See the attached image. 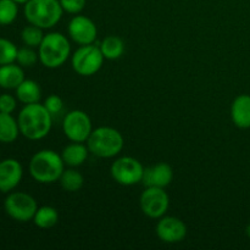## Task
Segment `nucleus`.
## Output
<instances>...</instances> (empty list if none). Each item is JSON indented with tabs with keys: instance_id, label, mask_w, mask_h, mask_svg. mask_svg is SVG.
Listing matches in <instances>:
<instances>
[{
	"instance_id": "f257e3e1",
	"label": "nucleus",
	"mask_w": 250,
	"mask_h": 250,
	"mask_svg": "<svg viewBox=\"0 0 250 250\" xmlns=\"http://www.w3.org/2000/svg\"><path fill=\"white\" fill-rule=\"evenodd\" d=\"M20 132L29 141H39L46 137L53 126V116L46 110L44 104H27L20 111L19 117Z\"/></svg>"
},
{
	"instance_id": "f03ea898",
	"label": "nucleus",
	"mask_w": 250,
	"mask_h": 250,
	"mask_svg": "<svg viewBox=\"0 0 250 250\" xmlns=\"http://www.w3.org/2000/svg\"><path fill=\"white\" fill-rule=\"evenodd\" d=\"M63 170L65 163L61 155L49 149L36 153L29 161V173L32 178L44 185L60 180Z\"/></svg>"
},
{
	"instance_id": "7ed1b4c3",
	"label": "nucleus",
	"mask_w": 250,
	"mask_h": 250,
	"mask_svg": "<svg viewBox=\"0 0 250 250\" xmlns=\"http://www.w3.org/2000/svg\"><path fill=\"white\" fill-rule=\"evenodd\" d=\"M89 153L102 159L115 158L124 149V137L112 127H98L87 139Z\"/></svg>"
},
{
	"instance_id": "20e7f679",
	"label": "nucleus",
	"mask_w": 250,
	"mask_h": 250,
	"mask_svg": "<svg viewBox=\"0 0 250 250\" xmlns=\"http://www.w3.org/2000/svg\"><path fill=\"white\" fill-rule=\"evenodd\" d=\"M60 0H29L24 4V17L29 24L42 29L53 28L62 17Z\"/></svg>"
},
{
	"instance_id": "39448f33",
	"label": "nucleus",
	"mask_w": 250,
	"mask_h": 250,
	"mask_svg": "<svg viewBox=\"0 0 250 250\" xmlns=\"http://www.w3.org/2000/svg\"><path fill=\"white\" fill-rule=\"evenodd\" d=\"M38 49L39 61L48 68H58L62 66L71 53L68 39L58 32L44 36Z\"/></svg>"
},
{
	"instance_id": "423d86ee",
	"label": "nucleus",
	"mask_w": 250,
	"mask_h": 250,
	"mask_svg": "<svg viewBox=\"0 0 250 250\" xmlns=\"http://www.w3.org/2000/svg\"><path fill=\"white\" fill-rule=\"evenodd\" d=\"M104 59L99 46L88 44V45H81L73 53L71 62L75 72L84 77H89L95 75L102 68Z\"/></svg>"
},
{
	"instance_id": "0eeeda50",
	"label": "nucleus",
	"mask_w": 250,
	"mask_h": 250,
	"mask_svg": "<svg viewBox=\"0 0 250 250\" xmlns=\"http://www.w3.org/2000/svg\"><path fill=\"white\" fill-rule=\"evenodd\" d=\"M6 214L19 222H28L33 220L38 210L36 199L23 192L10 193L4 202Z\"/></svg>"
},
{
	"instance_id": "6e6552de",
	"label": "nucleus",
	"mask_w": 250,
	"mask_h": 250,
	"mask_svg": "<svg viewBox=\"0 0 250 250\" xmlns=\"http://www.w3.org/2000/svg\"><path fill=\"white\" fill-rule=\"evenodd\" d=\"M112 178L121 186H133L143 180L144 167L137 159L124 156L114 161L110 168Z\"/></svg>"
},
{
	"instance_id": "1a4fd4ad",
	"label": "nucleus",
	"mask_w": 250,
	"mask_h": 250,
	"mask_svg": "<svg viewBox=\"0 0 250 250\" xmlns=\"http://www.w3.org/2000/svg\"><path fill=\"white\" fill-rule=\"evenodd\" d=\"M65 136L71 142L84 143L92 133V121L89 116L82 110H73L65 116L62 122Z\"/></svg>"
},
{
	"instance_id": "9d476101",
	"label": "nucleus",
	"mask_w": 250,
	"mask_h": 250,
	"mask_svg": "<svg viewBox=\"0 0 250 250\" xmlns=\"http://www.w3.org/2000/svg\"><path fill=\"white\" fill-rule=\"evenodd\" d=\"M141 209L150 219L165 216L170 205V198L164 188L148 187L141 195Z\"/></svg>"
},
{
	"instance_id": "9b49d317",
	"label": "nucleus",
	"mask_w": 250,
	"mask_h": 250,
	"mask_svg": "<svg viewBox=\"0 0 250 250\" xmlns=\"http://www.w3.org/2000/svg\"><path fill=\"white\" fill-rule=\"evenodd\" d=\"M68 34L75 43L80 45H88L95 42L98 29L92 20L87 16L77 15L68 23Z\"/></svg>"
},
{
	"instance_id": "f8f14e48",
	"label": "nucleus",
	"mask_w": 250,
	"mask_h": 250,
	"mask_svg": "<svg viewBox=\"0 0 250 250\" xmlns=\"http://www.w3.org/2000/svg\"><path fill=\"white\" fill-rule=\"evenodd\" d=\"M156 234L165 243H178L187 236V226L177 217L163 216L156 225Z\"/></svg>"
},
{
	"instance_id": "ddd939ff",
	"label": "nucleus",
	"mask_w": 250,
	"mask_h": 250,
	"mask_svg": "<svg viewBox=\"0 0 250 250\" xmlns=\"http://www.w3.org/2000/svg\"><path fill=\"white\" fill-rule=\"evenodd\" d=\"M23 176L22 166L16 159L0 161V192L9 193L20 185Z\"/></svg>"
},
{
	"instance_id": "4468645a",
	"label": "nucleus",
	"mask_w": 250,
	"mask_h": 250,
	"mask_svg": "<svg viewBox=\"0 0 250 250\" xmlns=\"http://www.w3.org/2000/svg\"><path fill=\"white\" fill-rule=\"evenodd\" d=\"M173 180V171L168 164L160 163L144 168L143 185L148 187L166 188Z\"/></svg>"
},
{
	"instance_id": "2eb2a0df",
	"label": "nucleus",
	"mask_w": 250,
	"mask_h": 250,
	"mask_svg": "<svg viewBox=\"0 0 250 250\" xmlns=\"http://www.w3.org/2000/svg\"><path fill=\"white\" fill-rule=\"evenodd\" d=\"M231 117L233 124L239 128L250 127V95H238L231 106Z\"/></svg>"
},
{
	"instance_id": "dca6fc26",
	"label": "nucleus",
	"mask_w": 250,
	"mask_h": 250,
	"mask_svg": "<svg viewBox=\"0 0 250 250\" xmlns=\"http://www.w3.org/2000/svg\"><path fill=\"white\" fill-rule=\"evenodd\" d=\"M24 81L22 66L7 63L0 66V87L4 89H16Z\"/></svg>"
},
{
	"instance_id": "f3484780",
	"label": "nucleus",
	"mask_w": 250,
	"mask_h": 250,
	"mask_svg": "<svg viewBox=\"0 0 250 250\" xmlns=\"http://www.w3.org/2000/svg\"><path fill=\"white\" fill-rule=\"evenodd\" d=\"M88 154H89L88 146H85L83 143L72 142L63 148L61 158H62L65 165L70 166V167H78L87 160Z\"/></svg>"
},
{
	"instance_id": "a211bd4d",
	"label": "nucleus",
	"mask_w": 250,
	"mask_h": 250,
	"mask_svg": "<svg viewBox=\"0 0 250 250\" xmlns=\"http://www.w3.org/2000/svg\"><path fill=\"white\" fill-rule=\"evenodd\" d=\"M15 90H16L17 99L24 105L36 104L41 100L42 90L36 81L24 80Z\"/></svg>"
},
{
	"instance_id": "6ab92c4d",
	"label": "nucleus",
	"mask_w": 250,
	"mask_h": 250,
	"mask_svg": "<svg viewBox=\"0 0 250 250\" xmlns=\"http://www.w3.org/2000/svg\"><path fill=\"white\" fill-rule=\"evenodd\" d=\"M20 132L19 122L12 117L11 114L0 112V142L1 143H12L17 139Z\"/></svg>"
},
{
	"instance_id": "aec40b11",
	"label": "nucleus",
	"mask_w": 250,
	"mask_h": 250,
	"mask_svg": "<svg viewBox=\"0 0 250 250\" xmlns=\"http://www.w3.org/2000/svg\"><path fill=\"white\" fill-rule=\"evenodd\" d=\"M99 48L105 59H107V60H116V59L121 58L122 54H124L125 44L122 39L119 38V37L109 36L103 39Z\"/></svg>"
},
{
	"instance_id": "412c9836",
	"label": "nucleus",
	"mask_w": 250,
	"mask_h": 250,
	"mask_svg": "<svg viewBox=\"0 0 250 250\" xmlns=\"http://www.w3.org/2000/svg\"><path fill=\"white\" fill-rule=\"evenodd\" d=\"M59 221L58 210L53 207L38 208L33 217V222L39 229H51Z\"/></svg>"
},
{
	"instance_id": "4be33fe9",
	"label": "nucleus",
	"mask_w": 250,
	"mask_h": 250,
	"mask_svg": "<svg viewBox=\"0 0 250 250\" xmlns=\"http://www.w3.org/2000/svg\"><path fill=\"white\" fill-rule=\"evenodd\" d=\"M60 185L66 192H77L82 188L83 183H84V178L83 176L78 172L75 168H68V170H63L62 175L60 177Z\"/></svg>"
},
{
	"instance_id": "5701e85b",
	"label": "nucleus",
	"mask_w": 250,
	"mask_h": 250,
	"mask_svg": "<svg viewBox=\"0 0 250 250\" xmlns=\"http://www.w3.org/2000/svg\"><path fill=\"white\" fill-rule=\"evenodd\" d=\"M15 0H0V24L7 26L16 20L19 6Z\"/></svg>"
},
{
	"instance_id": "b1692460",
	"label": "nucleus",
	"mask_w": 250,
	"mask_h": 250,
	"mask_svg": "<svg viewBox=\"0 0 250 250\" xmlns=\"http://www.w3.org/2000/svg\"><path fill=\"white\" fill-rule=\"evenodd\" d=\"M22 42L26 44L27 46H31V48H39L41 43L43 42L44 34L42 28L31 24V26H27L22 29L21 33Z\"/></svg>"
},
{
	"instance_id": "393cba45",
	"label": "nucleus",
	"mask_w": 250,
	"mask_h": 250,
	"mask_svg": "<svg viewBox=\"0 0 250 250\" xmlns=\"http://www.w3.org/2000/svg\"><path fill=\"white\" fill-rule=\"evenodd\" d=\"M17 46L9 39L0 38V66L12 63L17 58Z\"/></svg>"
},
{
	"instance_id": "a878e982",
	"label": "nucleus",
	"mask_w": 250,
	"mask_h": 250,
	"mask_svg": "<svg viewBox=\"0 0 250 250\" xmlns=\"http://www.w3.org/2000/svg\"><path fill=\"white\" fill-rule=\"evenodd\" d=\"M39 60V54H37L31 46H26V48H21L17 51L16 61L20 66L22 67H32L37 63Z\"/></svg>"
},
{
	"instance_id": "bb28decb",
	"label": "nucleus",
	"mask_w": 250,
	"mask_h": 250,
	"mask_svg": "<svg viewBox=\"0 0 250 250\" xmlns=\"http://www.w3.org/2000/svg\"><path fill=\"white\" fill-rule=\"evenodd\" d=\"M44 106L46 107V110H48V111L51 114V116L54 117L62 111L63 102L60 97H58V95L55 94H51L45 99Z\"/></svg>"
},
{
	"instance_id": "cd10ccee",
	"label": "nucleus",
	"mask_w": 250,
	"mask_h": 250,
	"mask_svg": "<svg viewBox=\"0 0 250 250\" xmlns=\"http://www.w3.org/2000/svg\"><path fill=\"white\" fill-rule=\"evenodd\" d=\"M85 0H60L62 10L68 14H80L85 6Z\"/></svg>"
},
{
	"instance_id": "c85d7f7f",
	"label": "nucleus",
	"mask_w": 250,
	"mask_h": 250,
	"mask_svg": "<svg viewBox=\"0 0 250 250\" xmlns=\"http://www.w3.org/2000/svg\"><path fill=\"white\" fill-rule=\"evenodd\" d=\"M16 99L10 94L0 95V112L12 114L16 109Z\"/></svg>"
},
{
	"instance_id": "c756f323",
	"label": "nucleus",
	"mask_w": 250,
	"mask_h": 250,
	"mask_svg": "<svg viewBox=\"0 0 250 250\" xmlns=\"http://www.w3.org/2000/svg\"><path fill=\"white\" fill-rule=\"evenodd\" d=\"M15 1H16L17 4H26V2L29 1V0H15Z\"/></svg>"
}]
</instances>
